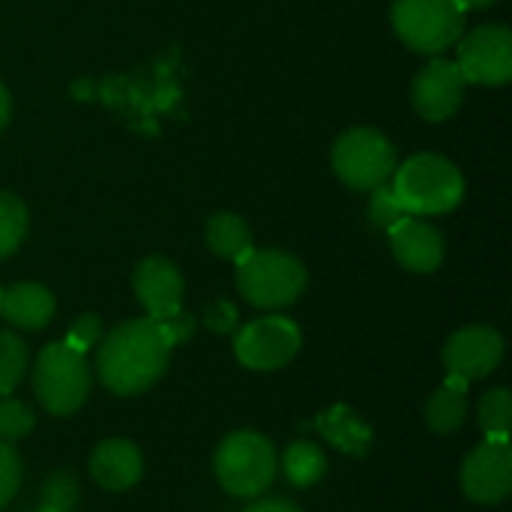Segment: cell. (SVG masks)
I'll use <instances>...</instances> for the list:
<instances>
[{"instance_id": "1", "label": "cell", "mask_w": 512, "mask_h": 512, "mask_svg": "<svg viewBox=\"0 0 512 512\" xmlns=\"http://www.w3.org/2000/svg\"><path fill=\"white\" fill-rule=\"evenodd\" d=\"M171 336L156 318H132L117 324L96 351V375L105 390L117 396H138L150 390L171 360Z\"/></svg>"}, {"instance_id": "2", "label": "cell", "mask_w": 512, "mask_h": 512, "mask_svg": "<svg viewBox=\"0 0 512 512\" xmlns=\"http://www.w3.org/2000/svg\"><path fill=\"white\" fill-rule=\"evenodd\" d=\"M393 174L390 189L408 216H441L456 210L465 198L462 171L438 153H420Z\"/></svg>"}, {"instance_id": "3", "label": "cell", "mask_w": 512, "mask_h": 512, "mask_svg": "<svg viewBox=\"0 0 512 512\" xmlns=\"http://www.w3.org/2000/svg\"><path fill=\"white\" fill-rule=\"evenodd\" d=\"M237 288L258 309H285L306 291V267L282 249H249L237 261Z\"/></svg>"}, {"instance_id": "4", "label": "cell", "mask_w": 512, "mask_h": 512, "mask_svg": "<svg viewBox=\"0 0 512 512\" xmlns=\"http://www.w3.org/2000/svg\"><path fill=\"white\" fill-rule=\"evenodd\" d=\"M33 393L54 417L75 414L90 396V363L66 342H51L33 366Z\"/></svg>"}, {"instance_id": "5", "label": "cell", "mask_w": 512, "mask_h": 512, "mask_svg": "<svg viewBox=\"0 0 512 512\" xmlns=\"http://www.w3.org/2000/svg\"><path fill=\"white\" fill-rule=\"evenodd\" d=\"M213 468L225 492L237 498H258L273 486L279 459L264 435L234 432L219 444Z\"/></svg>"}, {"instance_id": "6", "label": "cell", "mask_w": 512, "mask_h": 512, "mask_svg": "<svg viewBox=\"0 0 512 512\" xmlns=\"http://www.w3.org/2000/svg\"><path fill=\"white\" fill-rule=\"evenodd\" d=\"M333 171L336 177L357 192H372L387 183L396 171V147L378 129H351L333 144Z\"/></svg>"}, {"instance_id": "7", "label": "cell", "mask_w": 512, "mask_h": 512, "mask_svg": "<svg viewBox=\"0 0 512 512\" xmlns=\"http://www.w3.org/2000/svg\"><path fill=\"white\" fill-rule=\"evenodd\" d=\"M393 27L411 51L441 54L462 36L465 12L456 0H396Z\"/></svg>"}, {"instance_id": "8", "label": "cell", "mask_w": 512, "mask_h": 512, "mask_svg": "<svg viewBox=\"0 0 512 512\" xmlns=\"http://www.w3.org/2000/svg\"><path fill=\"white\" fill-rule=\"evenodd\" d=\"M300 345H303L300 327L282 315L249 321L234 339L237 360L255 372H273V369L288 366L297 357Z\"/></svg>"}, {"instance_id": "9", "label": "cell", "mask_w": 512, "mask_h": 512, "mask_svg": "<svg viewBox=\"0 0 512 512\" xmlns=\"http://www.w3.org/2000/svg\"><path fill=\"white\" fill-rule=\"evenodd\" d=\"M459 72L474 84H507L512 78V33L507 24H483L459 45Z\"/></svg>"}, {"instance_id": "10", "label": "cell", "mask_w": 512, "mask_h": 512, "mask_svg": "<svg viewBox=\"0 0 512 512\" xmlns=\"http://www.w3.org/2000/svg\"><path fill=\"white\" fill-rule=\"evenodd\" d=\"M462 492L477 504H501L512 492L510 438H486L462 465Z\"/></svg>"}, {"instance_id": "11", "label": "cell", "mask_w": 512, "mask_h": 512, "mask_svg": "<svg viewBox=\"0 0 512 512\" xmlns=\"http://www.w3.org/2000/svg\"><path fill=\"white\" fill-rule=\"evenodd\" d=\"M504 360V339L498 330L474 324L450 336L444 348V366L450 378H459L465 384L489 378Z\"/></svg>"}, {"instance_id": "12", "label": "cell", "mask_w": 512, "mask_h": 512, "mask_svg": "<svg viewBox=\"0 0 512 512\" xmlns=\"http://www.w3.org/2000/svg\"><path fill=\"white\" fill-rule=\"evenodd\" d=\"M465 99V78L453 60H432L423 66L411 87V102L420 117L441 123L450 120Z\"/></svg>"}, {"instance_id": "13", "label": "cell", "mask_w": 512, "mask_h": 512, "mask_svg": "<svg viewBox=\"0 0 512 512\" xmlns=\"http://www.w3.org/2000/svg\"><path fill=\"white\" fill-rule=\"evenodd\" d=\"M135 294L147 309V318H171L183 309V276L168 258H144L132 273Z\"/></svg>"}, {"instance_id": "14", "label": "cell", "mask_w": 512, "mask_h": 512, "mask_svg": "<svg viewBox=\"0 0 512 512\" xmlns=\"http://www.w3.org/2000/svg\"><path fill=\"white\" fill-rule=\"evenodd\" d=\"M390 246L396 261L411 273H432L444 261V237L435 225L420 216L399 219L390 231Z\"/></svg>"}, {"instance_id": "15", "label": "cell", "mask_w": 512, "mask_h": 512, "mask_svg": "<svg viewBox=\"0 0 512 512\" xmlns=\"http://www.w3.org/2000/svg\"><path fill=\"white\" fill-rule=\"evenodd\" d=\"M141 471H144L141 450L123 438L102 441L90 456V474L105 492H126L141 480Z\"/></svg>"}, {"instance_id": "16", "label": "cell", "mask_w": 512, "mask_h": 512, "mask_svg": "<svg viewBox=\"0 0 512 512\" xmlns=\"http://www.w3.org/2000/svg\"><path fill=\"white\" fill-rule=\"evenodd\" d=\"M0 315L18 330H42L54 318V297L45 285L18 282L0 294Z\"/></svg>"}, {"instance_id": "17", "label": "cell", "mask_w": 512, "mask_h": 512, "mask_svg": "<svg viewBox=\"0 0 512 512\" xmlns=\"http://www.w3.org/2000/svg\"><path fill=\"white\" fill-rule=\"evenodd\" d=\"M315 429L321 432V438L327 444H333L336 450L348 453V456H366L372 450V426L348 405H333L330 411H324L315 423Z\"/></svg>"}, {"instance_id": "18", "label": "cell", "mask_w": 512, "mask_h": 512, "mask_svg": "<svg viewBox=\"0 0 512 512\" xmlns=\"http://www.w3.org/2000/svg\"><path fill=\"white\" fill-rule=\"evenodd\" d=\"M465 414H468V384L447 375V381L426 402V423L438 435H453L456 429H462Z\"/></svg>"}, {"instance_id": "19", "label": "cell", "mask_w": 512, "mask_h": 512, "mask_svg": "<svg viewBox=\"0 0 512 512\" xmlns=\"http://www.w3.org/2000/svg\"><path fill=\"white\" fill-rule=\"evenodd\" d=\"M207 246L219 258L240 261L252 249V231L237 213H216L207 222Z\"/></svg>"}, {"instance_id": "20", "label": "cell", "mask_w": 512, "mask_h": 512, "mask_svg": "<svg viewBox=\"0 0 512 512\" xmlns=\"http://www.w3.org/2000/svg\"><path fill=\"white\" fill-rule=\"evenodd\" d=\"M282 474H285V480L291 486L309 489V486H315L327 474V459H324V453H321L318 444L297 441L282 456Z\"/></svg>"}, {"instance_id": "21", "label": "cell", "mask_w": 512, "mask_h": 512, "mask_svg": "<svg viewBox=\"0 0 512 512\" xmlns=\"http://www.w3.org/2000/svg\"><path fill=\"white\" fill-rule=\"evenodd\" d=\"M477 417H480V429L486 432V438H510L512 426V396L507 387H495L489 393L480 396L477 405Z\"/></svg>"}, {"instance_id": "22", "label": "cell", "mask_w": 512, "mask_h": 512, "mask_svg": "<svg viewBox=\"0 0 512 512\" xmlns=\"http://www.w3.org/2000/svg\"><path fill=\"white\" fill-rule=\"evenodd\" d=\"M27 363H30V351L24 339H18L9 330H0V399L21 384Z\"/></svg>"}, {"instance_id": "23", "label": "cell", "mask_w": 512, "mask_h": 512, "mask_svg": "<svg viewBox=\"0 0 512 512\" xmlns=\"http://www.w3.org/2000/svg\"><path fill=\"white\" fill-rule=\"evenodd\" d=\"M27 237V207L21 198L0 192V258L12 255Z\"/></svg>"}, {"instance_id": "24", "label": "cell", "mask_w": 512, "mask_h": 512, "mask_svg": "<svg viewBox=\"0 0 512 512\" xmlns=\"http://www.w3.org/2000/svg\"><path fill=\"white\" fill-rule=\"evenodd\" d=\"M36 426V417L33 411L18 402V399H0V441L12 444V441H21L33 432Z\"/></svg>"}, {"instance_id": "25", "label": "cell", "mask_w": 512, "mask_h": 512, "mask_svg": "<svg viewBox=\"0 0 512 512\" xmlns=\"http://www.w3.org/2000/svg\"><path fill=\"white\" fill-rule=\"evenodd\" d=\"M78 507V483L72 474L57 471L42 486V510L48 512H72Z\"/></svg>"}, {"instance_id": "26", "label": "cell", "mask_w": 512, "mask_h": 512, "mask_svg": "<svg viewBox=\"0 0 512 512\" xmlns=\"http://www.w3.org/2000/svg\"><path fill=\"white\" fill-rule=\"evenodd\" d=\"M408 213L399 207V201H396V195H393V189L387 186V183H381V186H375L372 189V198H369V222L375 225V228H381V231H390L399 219H405Z\"/></svg>"}, {"instance_id": "27", "label": "cell", "mask_w": 512, "mask_h": 512, "mask_svg": "<svg viewBox=\"0 0 512 512\" xmlns=\"http://www.w3.org/2000/svg\"><path fill=\"white\" fill-rule=\"evenodd\" d=\"M21 486V459L12 444L0 441V510L15 498Z\"/></svg>"}, {"instance_id": "28", "label": "cell", "mask_w": 512, "mask_h": 512, "mask_svg": "<svg viewBox=\"0 0 512 512\" xmlns=\"http://www.w3.org/2000/svg\"><path fill=\"white\" fill-rule=\"evenodd\" d=\"M99 339H102V321H99V315H81V318L72 321V327H69V333H66L63 342L72 345L75 351L87 354L90 348L99 345Z\"/></svg>"}, {"instance_id": "29", "label": "cell", "mask_w": 512, "mask_h": 512, "mask_svg": "<svg viewBox=\"0 0 512 512\" xmlns=\"http://www.w3.org/2000/svg\"><path fill=\"white\" fill-rule=\"evenodd\" d=\"M162 327H165V333L171 336V342H174V348H177V345H183V342L192 339V333H195V318L186 315V312L180 309L177 315L162 318Z\"/></svg>"}, {"instance_id": "30", "label": "cell", "mask_w": 512, "mask_h": 512, "mask_svg": "<svg viewBox=\"0 0 512 512\" xmlns=\"http://www.w3.org/2000/svg\"><path fill=\"white\" fill-rule=\"evenodd\" d=\"M204 324H207L213 333H228V330H234V324H237V312H234V306H228V303H213L210 312L204 315Z\"/></svg>"}, {"instance_id": "31", "label": "cell", "mask_w": 512, "mask_h": 512, "mask_svg": "<svg viewBox=\"0 0 512 512\" xmlns=\"http://www.w3.org/2000/svg\"><path fill=\"white\" fill-rule=\"evenodd\" d=\"M243 512H303L297 504H291V501H285V498H267V501H258V504H252L249 510Z\"/></svg>"}, {"instance_id": "32", "label": "cell", "mask_w": 512, "mask_h": 512, "mask_svg": "<svg viewBox=\"0 0 512 512\" xmlns=\"http://www.w3.org/2000/svg\"><path fill=\"white\" fill-rule=\"evenodd\" d=\"M9 111H12V102H9V90L3 87V81H0V129L6 126V120H9Z\"/></svg>"}, {"instance_id": "33", "label": "cell", "mask_w": 512, "mask_h": 512, "mask_svg": "<svg viewBox=\"0 0 512 512\" xmlns=\"http://www.w3.org/2000/svg\"><path fill=\"white\" fill-rule=\"evenodd\" d=\"M456 3L462 6V12H468V9H486V6H492L498 0H456Z\"/></svg>"}, {"instance_id": "34", "label": "cell", "mask_w": 512, "mask_h": 512, "mask_svg": "<svg viewBox=\"0 0 512 512\" xmlns=\"http://www.w3.org/2000/svg\"><path fill=\"white\" fill-rule=\"evenodd\" d=\"M39 512H48V510H39Z\"/></svg>"}]
</instances>
